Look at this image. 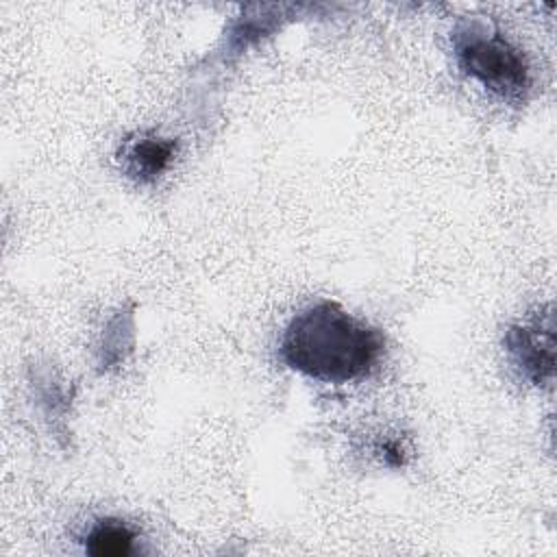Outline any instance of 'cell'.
<instances>
[{
  "label": "cell",
  "mask_w": 557,
  "mask_h": 557,
  "mask_svg": "<svg viewBox=\"0 0 557 557\" xmlns=\"http://www.w3.org/2000/svg\"><path fill=\"white\" fill-rule=\"evenodd\" d=\"M383 352L381 331L333 300H318L300 309L278 342V359L287 368L335 385L370 376Z\"/></svg>",
  "instance_id": "1"
},
{
  "label": "cell",
  "mask_w": 557,
  "mask_h": 557,
  "mask_svg": "<svg viewBox=\"0 0 557 557\" xmlns=\"http://www.w3.org/2000/svg\"><path fill=\"white\" fill-rule=\"evenodd\" d=\"M461 70L503 100H522L529 89V65L500 33L479 22L461 24L453 35Z\"/></svg>",
  "instance_id": "2"
},
{
  "label": "cell",
  "mask_w": 557,
  "mask_h": 557,
  "mask_svg": "<svg viewBox=\"0 0 557 557\" xmlns=\"http://www.w3.org/2000/svg\"><path fill=\"white\" fill-rule=\"evenodd\" d=\"M555 324L553 313L533 315L527 322L513 324L505 335L507 352L513 366L531 383L542 385L553 381L555 370Z\"/></svg>",
  "instance_id": "3"
},
{
  "label": "cell",
  "mask_w": 557,
  "mask_h": 557,
  "mask_svg": "<svg viewBox=\"0 0 557 557\" xmlns=\"http://www.w3.org/2000/svg\"><path fill=\"white\" fill-rule=\"evenodd\" d=\"M176 144L161 137H139L126 150V170L139 181H154L172 161Z\"/></svg>",
  "instance_id": "4"
},
{
  "label": "cell",
  "mask_w": 557,
  "mask_h": 557,
  "mask_svg": "<svg viewBox=\"0 0 557 557\" xmlns=\"http://www.w3.org/2000/svg\"><path fill=\"white\" fill-rule=\"evenodd\" d=\"M135 546V533L128 524L113 518H102L91 524L85 535V550L96 557H124Z\"/></svg>",
  "instance_id": "5"
},
{
  "label": "cell",
  "mask_w": 557,
  "mask_h": 557,
  "mask_svg": "<svg viewBox=\"0 0 557 557\" xmlns=\"http://www.w3.org/2000/svg\"><path fill=\"white\" fill-rule=\"evenodd\" d=\"M383 453H385L387 463H392V466H403V463H405V450H403V446H398L396 442H387V444L383 446Z\"/></svg>",
  "instance_id": "6"
}]
</instances>
